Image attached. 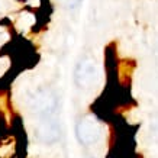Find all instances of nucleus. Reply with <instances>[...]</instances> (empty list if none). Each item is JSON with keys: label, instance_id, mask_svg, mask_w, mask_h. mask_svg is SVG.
Segmentation results:
<instances>
[{"label": "nucleus", "instance_id": "1", "mask_svg": "<svg viewBox=\"0 0 158 158\" xmlns=\"http://www.w3.org/2000/svg\"><path fill=\"white\" fill-rule=\"evenodd\" d=\"M76 136L80 144L89 145L96 142L100 136V125L93 118H84L76 126Z\"/></svg>", "mask_w": 158, "mask_h": 158}, {"label": "nucleus", "instance_id": "2", "mask_svg": "<svg viewBox=\"0 0 158 158\" xmlns=\"http://www.w3.org/2000/svg\"><path fill=\"white\" fill-rule=\"evenodd\" d=\"M96 74V67H94V62L90 60L81 61L78 64V67L76 70V81L78 86H89Z\"/></svg>", "mask_w": 158, "mask_h": 158}, {"label": "nucleus", "instance_id": "3", "mask_svg": "<svg viewBox=\"0 0 158 158\" xmlns=\"http://www.w3.org/2000/svg\"><path fill=\"white\" fill-rule=\"evenodd\" d=\"M57 2L65 9H76L77 6L80 5L81 0H57Z\"/></svg>", "mask_w": 158, "mask_h": 158}]
</instances>
